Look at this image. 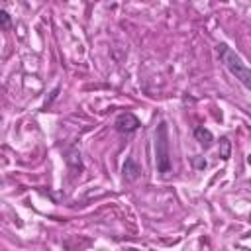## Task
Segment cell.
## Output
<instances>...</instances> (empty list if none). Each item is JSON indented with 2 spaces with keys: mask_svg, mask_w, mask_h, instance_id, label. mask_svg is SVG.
I'll return each mask as SVG.
<instances>
[{
  "mask_svg": "<svg viewBox=\"0 0 251 251\" xmlns=\"http://www.w3.org/2000/svg\"><path fill=\"white\" fill-rule=\"evenodd\" d=\"M218 55H220L222 63L226 65V69L230 71V73H232L247 90H251V69L241 61V57H239L234 49H230L226 44H220V45H218Z\"/></svg>",
  "mask_w": 251,
  "mask_h": 251,
  "instance_id": "1",
  "label": "cell"
},
{
  "mask_svg": "<svg viewBox=\"0 0 251 251\" xmlns=\"http://www.w3.org/2000/svg\"><path fill=\"white\" fill-rule=\"evenodd\" d=\"M155 161L157 171L161 175L171 173V153H169V126L167 122H159L155 130Z\"/></svg>",
  "mask_w": 251,
  "mask_h": 251,
  "instance_id": "2",
  "label": "cell"
},
{
  "mask_svg": "<svg viewBox=\"0 0 251 251\" xmlns=\"http://www.w3.org/2000/svg\"><path fill=\"white\" fill-rule=\"evenodd\" d=\"M116 130L120 132V133H133L141 124H139V118L137 116H133L132 112H124V114H120L118 118H116Z\"/></svg>",
  "mask_w": 251,
  "mask_h": 251,
  "instance_id": "3",
  "label": "cell"
},
{
  "mask_svg": "<svg viewBox=\"0 0 251 251\" xmlns=\"http://www.w3.org/2000/svg\"><path fill=\"white\" fill-rule=\"evenodd\" d=\"M122 173H124V178L126 181H135V178H139V175H141V167L132 159V157H128L126 159V163H124V167H122Z\"/></svg>",
  "mask_w": 251,
  "mask_h": 251,
  "instance_id": "4",
  "label": "cell"
},
{
  "mask_svg": "<svg viewBox=\"0 0 251 251\" xmlns=\"http://www.w3.org/2000/svg\"><path fill=\"white\" fill-rule=\"evenodd\" d=\"M194 137H196V141L200 143L202 148H210V146H212V141H214L212 132L206 130V128H202V126H198V128L194 130Z\"/></svg>",
  "mask_w": 251,
  "mask_h": 251,
  "instance_id": "5",
  "label": "cell"
},
{
  "mask_svg": "<svg viewBox=\"0 0 251 251\" xmlns=\"http://www.w3.org/2000/svg\"><path fill=\"white\" fill-rule=\"evenodd\" d=\"M230 149H232V143L228 137H222L220 139V157L222 159H230Z\"/></svg>",
  "mask_w": 251,
  "mask_h": 251,
  "instance_id": "6",
  "label": "cell"
},
{
  "mask_svg": "<svg viewBox=\"0 0 251 251\" xmlns=\"http://www.w3.org/2000/svg\"><path fill=\"white\" fill-rule=\"evenodd\" d=\"M0 18H2V30H10L12 28V18H10V14L6 12V10H2V12H0Z\"/></svg>",
  "mask_w": 251,
  "mask_h": 251,
  "instance_id": "7",
  "label": "cell"
},
{
  "mask_svg": "<svg viewBox=\"0 0 251 251\" xmlns=\"http://www.w3.org/2000/svg\"><path fill=\"white\" fill-rule=\"evenodd\" d=\"M194 165H196L198 169H204V167H206V161H204V159H194Z\"/></svg>",
  "mask_w": 251,
  "mask_h": 251,
  "instance_id": "8",
  "label": "cell"
}]
</instances>
